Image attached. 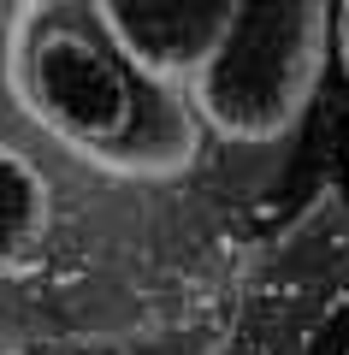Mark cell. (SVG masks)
Instances as JSON below:
<instances>
[{
  "mask_svg": "<svg viewBox=\"0 0 349 355\" xmlns=\"http://www.w3.org/2000/svg\"><path fill=\"white\" fill-rule=\"evenodd\" d=\"M48 219H53L48 178L36 172L30 154L0 142V272H12L18 261L36 254V243L48 237Z\"/></svg>",
  "mask_w": 349,
  "mask_h": 355,
  "instance_id": "obj_4",
  "label": "cell"
},
{
  "mask_svg": "<svg viewBox=\"0 0 349 355\" xmlns=\"http://www.w3.org/2000/svg\"><path fill=\"white\" fill-rule=\"evenodd\" d=\"M332 53L349 77V0H332Z\"/></svg>",
  "mask_w": 349,
  "mask_h": 355,
  "instance_id": "obj_5",
  "label": "cell"
},
{
  "mask_svg": "<svg viewBox=\"0 0 349 355\" xmlns=\"http://www.w3.org/2000/svg\"><path fill=\"white\" fill-rule=\"evenodd\" d=\"M12 89L53 142L107 172H178L196 148L189 101L166 95L160 77L125 60V48L101 30L89 0H77V12L42 6L24 24V36L12 42Z\"/></svg>",
  "mask_w": 349,
  "mask_h": 355,
  "instance_id": "obj_1",
  "label": "cell"
},
{
  "mask_svg": "<svg viewBox=\"0 0 349 355\" xmlns=\"http://www.w3.org/2000/svg\"><path fill=\"white\" fill-rule=\"evenodd\" d=\"M125 60L160 83H189L225 30L231 0H89Z\"/></svg>",
  "mask_w": 349,
  "mask_h": 355,
  "instance_id": "obj_3",
  "label": "cell"
},
{
  "mask_svg": "<svg viewBox=\"0 0 349 355\" xmlns=\"http://www.w3.org/2000/svg\"><path fill=\"white\" fill-rule=\"evenodd\" d=\"M332 48V0H231L225 30L189 77V113L225 142H278L308 113Z\"/></svg>",
  "mask_w": 349,
  "mask_h": 355,
  "instance_id": "obj_2",
  "label": "cell"
}]
</instances>
